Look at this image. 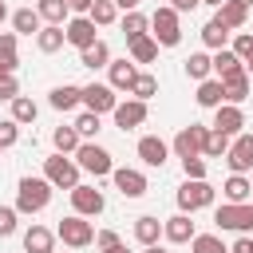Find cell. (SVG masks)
<instances>
[{
    "label": "cell",
    "mask_w": 253,
    "mask_h": 253,
    "mask_svg": "<svg viewBox=\"0 0 253 253\" xmlns=\"http://www.w3.org/2000/svg\"><path fill=\"white\" fill-rule=\"evenodd\" d=\"M12 28H16V36H40L43 20L36 8H20V12H12Z\"/></svg>",
    "instance_id": "27"
},
{
    "label": "cell",
    "mask_w": 253,
    "mask_h": 253,
    "mask_svg": "<svg viewBox=\"0 0 253 253\" xmlns=\"http://www.w3.org/2000/svg\"><path fill=\"white\" fill-rule=\"evenodd\" d=\"M229 146H233V138H229V134L210 130V134H206V150H202V158H225V154H229Z\"/></svg>",
    "instance_id": "37"
},
{
    "label": "cell",
    "mask_w": 253,
    "mask_h": 253,
    "mask_svg": "<svg viewBox=\"0 0 253 253\" xmlns=\"http://www.w3.org/2000/svg\"><path fill=\"white\" fill-rule=\"evenodd\" d=\"M126 47H130V59H134V63H154V59H158V40H154V36H138V40H130Z\"/></svg>",
    "instance_id": "30"
},
{
    "label": "cell",
    "mask_w": 253,
    "mask_h": 253,
    "mask_svg": "<svg viewBox=\"0 0 253 253\" xmlns=\"http://www.w3.org/2000/svg\"><path fill=\"white\" fill-rule=\"evenodd\" d=\"M245 71V63L229 51V47H221V51H213V75L225 83V79H233V75H241Z\"/></svg>",
    "instance_id": "23"
},
{
    "label": "cell",
    "mask_w": 253,
    "mask_h": 253,
    "mask_svg": "<svg viewBox=\"0 0 253 253\" xmlns=\"http://www.w3.org/2000/svg\"><path fill=\"white\" fill-rule=\"evenodd\" d=\"M24 249L28 253H55V233L47 225H32L24 233Z\"/></svg>",
    "instance_id": "21"
},
{
    "label": "cell",
    "mask_w": 253,
    "mask_h": 253,
    "mask_svg": "<svg viewBox=\"0 0 253 253\" xmlns=\"http://www.w3.org/2000/svg\"><path fill=\"white\" fill-rule=\"evenodd\" d=\"M63 32H67V43L71 47H79V51H87V47H95L99 43V28H95V20L91 16H71L67 24H63Z\"/></svg>",
    "instance_id": "10"
},
{
    "label": "cell",
    "mask_w": 253,
    "mask_h": 253,
    "mask_svg": "<svg viewBox=\"0 0 253 253\" xmlns=\"http://www.w3.org/2000/svg\"><path fill=\"white\" fill-rule=\"evenodd\" d=\"M4 20H8V8H4V0H0V24H4Z\"/></svg>",
    "instance_id": "55"
},
{
    "label": "cell",
    "mask_w": 253,
    "mask_h": 253,
    "mask_svg": "<svg viewBox=\"0 0 253 253\" xmlns=\"http://www.w3.org/2000/svg\"><path fill=\"white\" fill-rule=\"evenodd\" d=\"M43 178L55 190H75L79 186V162L67 154H51V158H43Z\"/></svg>",
    "instance_id": "3"
},
{
    "label": "cell",
    "mask_w": 253,
    "mask_h": 253,
    "mask_svg": "<svg viewBox=\"0 0 253 253\" xmlns=\"http://www.w3.org/2000/svg\"><path fill=\"white\" fill-rule=\"evenodd\" d=\"M229 51H233L241 63H249V59H253V32H237L233 43H229Z\"/></svg>",
    "instance_id": "42"
},
{
    "label": "cell",
    "mask_w": 253,
    "mask_h": 253,
    "mask_svg": "<svg viewBox=\"0 0 253 253\" xmlns=\"http://www.w3.org/2000/svg\"><path fill=\"white\" fill-rule=\"evenodd\" d=\"M154 91H158V79H154L150 71H138V79H134V87H130V95L146 103V99H154Z\"/></svg>",
    "instance_id": "40"
},
{
    "label": "cell",
    "mask_w": 253,
    "mask_h": 253,
    "mask_svg": "<svg viewBox=\"0 0 253 253\" xmlns=\"http://www.w3.org/2000/svg\"><path fill=\"white\" fill-rule=\"evenodd\" d=\"M55 237H59L67 249H87V245L95 241V225H91L87 217L71 213V217H63V221L55 225Z\"/></svg>",
    "instance_id": "5"
},
{
    "label": "cell",
    "mask_w": 253,
    "mask_h": 253,
    "mask_svg": "<svg viewBox=\"0 0 253 253\" xmlns=\"http://www.w3.org/2000/svg\"><path fill=\"white\" fill-rule=\"evenodd\" d=\"M87 16L95 20V28H107V24H115V16H119V8H115V0H95Z\"/></svg>",
    "instance_id": "39"
},
{
    "label": "cell",
    "mask_w": 253,
    "mask_h": 253,
    "mask_svg": "<svg viewBox=\"0 0 253 253\" xmlns=\"http://www.w3.org/2000/svg\"><path fill=\"white\" fill-rule=\"evenodd\" d=\"M225 162H229V170H233V174L253 170V134H237V138H233V146H229V154H225Z\"/></svg>",
    "instance_id": "16"
},
{
    "label": "cell",
    "mask_w": 253,
    "mask_h": 253,
    "mask_svg": "<svg viewBox=\"0 0 253 253\" xmlns=\"http://www.w3.org/2000/svg\"><path fill=\"white\" fill-rule=\"evenodd\" d=\"M20 95V83H16V75H8V71H0V99H16Z\"/></svg>",
    "instance_id": "46"
},
{
    "label": "cell",
    "mask_w": 253,
    "mask_h": 253,
    "mask_svg": "<svg viewBox=\"0 0 253 253\" xmlns=\"http://www.w3.org/2000/svg\"><path fill=\"white\" fill-rule=\"evenodd\" d=\"M75 162H79V170H87V174H95V178H107V174H115L111 150H103L99 142H83V146L75 150Z\"/></svg>",
    "instance_id": "7"
},
{
    "label": "cell",
    "mask_w": 253,
    "mask_h": 253,
    "mask_svg": "<svg viewBox=\"0 0 253 253\" xmlns=\"http://www.w3.org/2000/svg\"><path fill=\"white\" fill-rule=\"evenodd\" d=\"M213 16H217V20L233 32V28H245V20H249V4H245V0H225Z\"/></svg>",
    "instance_id": "20"
},
{
    "label": "cell",
    "mask_w": 253,
    "mask_h": 253,
    "mask_svg": "<svg viewBox=\"0 0 253 253\" xmlns=\"http://www.w3.org/2000/svg\"><path fill=\"white\" fill-rule=\"evenodd\" d=\"M115 8H123V12H134V8H138V0H115Z\"/></svg>",
    "instance_id": "52"
},
{
    "label": "cell",
    "mask_w": 253,
    "mask_h": 253,
    "mask_svg": "<svg viewBox=\"0 0 253 253\" xmlns=\"http://www.w3.org/2000/svg\"><path fill=\"white\" fill-rule=\"evenodd\" d=\"M146 28H150V16H142L138 8L123 16V36H126V43H130V40H138V36H150Z\"/></svg>",
    "instance_id": "34"
},
{
    "label": "cell",
    "mask_w": 253,
    "mask_h": 253,
    "mask_svg": "<svg viewBox=\"0 0 253 253\" xmlns=\"http://www.w3.org/2000/svg\"><path fill=\"white\" fill-rule=\"evenodd\" d=\"M241 126H245V115H241V107H233V103H221V107L213 111V123H210V130H221V134L237 138V134H241Z\"/></svg>",
    "instance_id": "13"
},
{
    "label": "cell",
    "mask_w": 253,
    "mask_h": 253,
    "mask_svg": "<svg viewBox=\"0 0 253 253\" xmlns=\"http://www.w3.org/2000/svg\"><path fill=\"white\" fill-rule=\"evenodd\" d=\"M213 198H217V190L206 182V178H186L182 186H178V210L182 213H198V210H206V206H213Z\"/></svg>",
    "instance_id": "2"
},
{
    "label": "cell",
    "mask_w": 253,
    "mask_h": 253,
    "mask_svg": "<svg viewBox=\"0 0 253 253\" xmlns=\"http://www.w3.org/2000/svg\"><path fill=\"white\" fill-rule=\"evenodd\" d=\"M229 253H253V237H249V233H241V237L229 245Z\"/></svg>",
    "instance_id": "49"
},
{
    "label": "cell",
    "mask_w": 253,
    "mask_h": 253,
    "mask_svg": "<svg viewBox=\"0 0 253 253\" xmlns=\"http://www.w3.org/2000/svg\"><path fill=\"white\" fill-rule=\"evenodd\" d=\"M190 249H194V253H229V249H225L213 233H198V237L190 241Z\"/></svg>",
    "instance_id": "43"
},
{
    "label": "cell",
    "mask_w": 253,
    "mask_h": 253,
    "mask_svg": "<svg viewBox=\"0 0 253 253\" xmlns=\"http://www.w3.org/2000/svg\"><path fill=\"white\" fill-rule=\"evenodd\" d=\"M71 210H75L79 217H99V213L107 210V198H103V190L79 182V186L71 190Z\"/></svg>",
    "instance_id": "9"
},
{
    "label": "cell",
    "mask_w": 253,
    "mask_h": 253,
    "mask_svg": "<svg viewBox=\"0 0 253 253\" xmlns=\"http://www.w3.org/2000/svg\"><path fill=\"white\" fill-rule=\"evenodd\" d=\"M166 154H170V146H166L158 134H142V138H138V158H142L146 166H158V170H162V166H166Z\"/></svg>",
    "instance_id": "17"
},
{
    "label": "cell",
    "mask_w": 253,
    "mask_h": 253,
    "mask_svg": "<svg viewBox=\"0 0 253 253\" xmlns=\"http://www.w3.org/2000/svg\"><path fill=\"white\" fill-rule=\"evenodd\" d=\"M51 146H55V154H75L83 146V138H79L75 126H55L51 130Z\"/></svg>",
    "instance_id": "28"
},
{
    "label": "cell",
    "mask_w": 253,
    "mask_h": 253,
    "mask_svg": "<svg viewBox=\"0 0 253 253\" xmlns=\"http://www.w3.org/2000/svg\"><path fill=\"white\" fill-rule=\"evenodd\" d=\"M47 103H51L55 111H75V107L83 103V87H75V83H63V87H55V91L47 95Z\"/></svg>",
    "instance_id": "24"
},
{
    "label": "cell",
    "mask_w": 253,
    "mask_h": 253,
    "mask_svg": "<svg viewBox=\"0 0 253 253\" xmlns=\"http://www.w3.org/2000/svg\"><path fill=\"white\" fill-rule=\"evenodd\" d=\"M221 194H225V202H233V206L253 202V182H249L245 174H229V178H225V186H221Z\"/></svg>",
    "instance_id": "19"
},
{
    "label": "cell",
    "mask_w": 253,
    "mask_h": 253,
    "mask_svg": "<svg viewBox=\"0 0 253 253\" xmlns=\"http://www.w3.org/2000/svg\"><path fill=\"white\" fill-rule=\"evenodd\" d=\"M186 75H190V79H198V83H206V79L213 75V55H206V51H194V55L186 59Z\"/></svg>",
    "instance_id": "31"
},
{
    "label": "cell",
    "mask_w": 253,
    "mask_h": 253,
    "mask_svg": "<svg viewBox=\"0 0 253 253\" xmlns=\"http://www.w3.org/2000/svg\"><path fill=\"white\" fill-rule=\"evenodd\" d=\"M206 134H210V126H202V123L182 126V130L174 134V154H178V158H202V150H206Z\"/></svg>",
    "instance_id": "8"
},
{
    "label": "cell",
    "mask_w": 253,
    "mask_h": 253,
    "mask_svg": "<svg viewBox=\"0 0 253 253\" xmlns=\"http://www.w3.org/2000/svg\"><path fill=\"white\" fill-rule=\"evenodd\" d=\"M95 245L99 249H111V245H119V233L115 229H103V233H95Z\"/></svg>",
    "instance_id": "48"
},
{
    "label": "cell",
    "mask_w": 253,
    "mask_h": 253,
    "mask_svg": "<svg viewBox=\"0 0 253 253\" xmlns=\"http://www.w3.org/2000/svg\"><path fill=\"white\" fill-rule=\"evenodd\" d=\"M83 107H87L91 115H107V111L119 107V95H115L111 83H87V87H83Z\"/></svg>",
    "instance_id": "11"
},
{
    "label": "cell",
    "mask_w": 253,
    "mask_h": 253,
    "mask_svg": "<svg viewBox=\"0 0 253 253\" xmlns=\"http://www.w3.org/2000/svg\"><path fill=\"white\" fill-rule=\"evenodd\" d=\"M107 71H111V87H115V91H130L134 79H138L134 59H115V63H107Z\"/></svg>",
    "instance_id": "18"
},
{
    "label": "cell",
    "mask_w": 253,
    "mask_h": 253,
    "mask_svg": "<svg viewBox=\"0 0 253 253\" xmlns=\"http://www.w3.org/2000/svg\"><path fill=\"white\" fill-rule=\"evenodd\" d=\"M162 237L170 241V245H186V241H194L198 233H194V221H190V213H174V217H166L162 221Z\"/></svg>",
    "instance_id": "15"
},
{
    "label": "cell",
    "mask_w": 253,
    "mask_h": 253,
    "mask_svg": "<svg viewBox=\"0 0 253 253\" xmlns=\"http://www.w3.org/2000/svg\"><path fill=\"white\" fill-rule=\"evenodd\" d=\"M245 75H253V59H249V63H245Z\"/></svg>",
    "instance_id": "57"
},
{
    "label": "cell",
    "mask_w": 253,
    "mask_h": 253,
    "mask_svg": "<svg viewBox=\"0 0 253 253\" xmlns=\"http://www.w3.org/2000/svg\"><path fill=\"white\" fill-rule=\"evenodd\" d=\"M63 43H67V32H63L59 24H43V28H40V36H36V47H40L43 55H55Z\"/></svg>",
    "instance_id": "22"
},
{
    "label": "cell",
    "mask_w": 253,
    "mask_h": 253,
    "mask_svg": "<svg viewBox=\"0 0 253 253\" xmlns=\"http://www.w3.org/2000/svg\"><path fill=\"white\" fill-rule=\"evenodd\" d=\"M36 12H40V20H43V24H59V28H63V20H67V12H71V8H67V0H40V4H36Z\"/></svg>",
    "instance_id": "32"
},
{
    "label": "cell",
    "mask_w": 253,
    "mask_h": 253,
    "mask_svg": "<svg viewBox=\"0 0 253 253\" xmlns=\"http://www.w3.org/2000/svg\"><path fill=\"white\" fill-rule=\"evenodd\" d=\"M198 4H202V0H170V8H174V12H194Z\"/></svg>",
    "instance_id": "51"
},
{
    "label": "cell",
    "mask_w": 253,
    "mask_h": 253,
    "mask_svg": "<svg viewBox=\"0 0 253 253\" xmlns=\"http://www.w3.org/2000/svg\"><path fill=\"white\" fill-rule=\"evenodd\" d=\"M36 115H40V107H36L28 95H16V99H12V123L24 126V123H36Z\"/></svg>",
    "instance_id": "38"
},
{
    "label": "cell",
    "mask_w": 253,
    "mask_h": 253,
    "mask_svg": "<svg viewBox=\"0 0 253 253\" xmlns=\"http://www.w3.org/2000/svg\"><path fill=\"white\" fill-rule=\"evenodd\" d=\"M182 170H186V178H206V158H182Z\"/></svg>",
    "instance_id": "47"
},
{
    "label": "cell",
    "mask_w": 253,
    "mask_h": 253,
    "mask_svg": "<svg viewBox=\"0 0 253 253\" xmlns=\"http://www.w3.org/2000/svg\"><path fill=\"white\" fill-rule=\"evenodd\" d=\"M51 182L47 178H20V190H16V210L20 213H40V210H47V202H51Z\"/></svg>",
    "instance_id": "1"
},
{
    "label": "cell",
    "mask_w": 253,
    "mask_h": 253,
    "mask_svg": "<svg viewBox=\"0 0 253 253\" xmlns=\"http://www.w3.org/2000/svg\"><path fill=\"white\" fill-rule=\"evenodd\" d=\"M134 237H138V245H158V237H162V221H158L154 213L134 217Z\"/></svg>",
    "instance_id": "26"
},
{
    "label": "cell",
    "mask_w": 253,
    "mask_h": 253,
    "mask_svg": "<svg viewBox=\"0 0 253 253\" xmlns=\"http://www.w3.org/2000/svg\"><path fill=\"white\" fill-rule=\"evenodd\" d=\"M150 36L158 40V47H174L178 40H182V24H178V12L170 8V4H162V8H154V16H150Z\"/></svg>",
    "instance_id": "6"
},
{
    "label": "cell",
    "mask_w": 253,
    "mask_h": 253,
    "mask_svg": "<svg viewBox=\"0 0 253 253\" xmlns=\"http://www.w3.org/2000/svg\"><path fill=\"white\" fill-rule=\"evenodd\" d=\"M79 63H83V67H91V71H99V67H107V63H111V47H107V43L99 40L95 47L79 51Z\"/></svg>",
    "instance_id": "36"
},
{
    "label": "cell",
    "mask_w": 253,
    "mask_h": 253,
    "mask_svg": "<svg viewBox=\"0 0 253 253\" xmlns=\"http://www.w3.org/2000/svg\"><path fill=\"white\" fill-rule=\"evenodd\" d=\"M16 217H20L16 206H0V237H12L16 233Z\"/></svg>",
    "instance_id": "44"
},
{
    "label": "cell",
    "mask_w": 253,
    "mask_h": 253,
    "mask_svg": "<svg viewBox=\"0 0 253 253\" xmlns=\"http://www.w3.org/2000/svg\"><path fill=\"white\" fill-rule=\"evenodd\" d=\"M16 138H20V123H12V119H4V123H0V150H8V146H16Z\"/></svg>",
    "instance_id": "45"
},
{
    "label": "cell",
    "mask_w": 253,
    "mask_h": 253,
    "mask_svg": "<svg viewBox=\"0 0 253 253\" xmlns=\"http://www.w3.org/2000/svg\"><path fill=\"white\" fill-rule=\"evenodd\" d=\"M115 190L123 194V198H142L146 194V174L142 170H134V166H115Z\"/></svg>",
    "instance_id": "12"
},
{
    "label": "cell",
    "mask_w": 253,
    "mask_h": 253,
    "mask_svg": "<svg viewBox=\"0 0 253 253\" xmlns=\"http://www.w3.org/2000/svg\"><path fill=\"white\" fill-rule=\"evenodd\" d=\"M103 253H126V245L119 241V245H111V249H103Z\"/></svg>",
    "instance_id": "53"
},
{
    "label": "cell",
    "mask_w": 253,
    "mask_h": 253,
    "mask_svg": "<svg viewBox=\"0 0 253 253\" xmlns=\"http://www.w3.org/2000/svg\"><path fill=\"white\" fill-rule=\"evenodd\" d=\"M221 87H225V103H233V107H241V103L249 99V75H245V71L233 75V79H225Z\"/></svg>",
    "instance_id": "35"
},
{
    "label": "cell",
    "mask_w": 253,
    "mask_h": 253,
    "mask_svg": "<svg viewBox=\"0 0 253 253\" xmlns=\"http://www.w3.org/2000/svg\"><path fill=\"white\" fill-rule=\"evenodd\" d=\"M111 115H115V126L134 130V126H142V123H146V115H150V111H146V103H142V99H126V103H119Z\"/></svg>",
    "instance_id": "14"
},
{
    "label": "cell",
    "mask_w": 253,
    "mask_h": 253,
    "mask_svg": "<svg viewBox=\"0 0 253 253\" xmlns=\"http://www.w3.org/2000/svg\"><path fill=\"white\" fill-rule=\"evenodd\" d=\"M198 107H210V111H217L221 103H225V87H221V79H206V83H198Z\"/></svg>",
    "instance_id": "25"
},
{
    "label": "cell",
    "mask_w": 253,
    "mask_h": 253,
    "mask_svg": "<svg viewBox=\"0 0 253 253\" xmlns=\"http://www.w3.org/2000/svg\"><path fill=\"white\" fill-rule=\"evenodd\" d=\"M91 4H95V0H67V8H71L75 16H87V12H91Z\"/></svg>",
    "instance_id": "50"
},
{
    "label": "cell",
    "mask_w": 253,
    "mask_h": 253,
    "mask_svg": "<svg viewBox=\"0 0 253 253\" xmlns=\"http://www.w3.org/2000/svg\"><path fill=\"white\" fill-rule=\"evenodd\" d=\"M202 43L206 47H213V51H221L225 43H229V28L213 16V20H206V28H202Z\"/></svg>",
    "instance_id": "29"
},
{
    "label": "cell",
    "mask_w": 253,
    "mask_h": 253,
    "mask_svg": "<svg viewBox=\"0 0 253 253\" xmlns=\"http://www.w3.org/2000/svg\"><path fill=\"white\" fill-rule=\"evenodd\" d=\"M245 4H253V0H245Z\"/></svg>",
    "instance_id": "58"
},
{
    "label": "cell",
    "mask_w": 253,
    "mask_h": 253,
    "mask_svg": "<svg viewBox=\"0 0 253 253\" xmlns=\"http://www.w3.org/2000/svg\"><path fill=\"white\" fill-rule=\"evenodd\" d=\"M202 4H213V8H221V4H225V0H202Z\"/></svg>",
    "instance_id": "56"
},
{
    "label": "cell",
    "mask_w": 253,
    "mask_h": 253,
    "mask_svg": "<svg viewBox=\"0 0 253 253\" xmlns=\"http://www.w3.org/2000/svg\"><path fill=\"white\" fill-rule=\"evenodd\" d=\"M142 253H170V249H162V245H146Z\"/></svg>",
    "instance_id": "54"
},
{
    "label": "cell",
    "mask_w": 253,
    "mask_h": 253,
    "mask_svg": "<svg viewBox=\"0 0 253 253\" xmlns=\"http://www.w3.org/2000/svg\"><path fill=\"white\" fill-rule=\"evenodd\" d=\"M71 126L79 130V138H83V142H91V138L99 134V115H91V111H83V115H79V119H75Z\"/></svg>",
    "instance_id": "41"
},
{
    "label": "cell",
    "mask_w": 253,
    "mask_h": 253,
    "mask_svg": "<svg viewBox=\"0 0 253 253\" xmlns=\"http://www.w3.org/2000/svg\"><path fill=\"white\" fill-rule=\"evenodd\" d=\"M213 225L217 229H233V233H253V202H221L217 213H213Z\"/></svg>",
    "instance_id": "4"
},
{
    "label": "cell",
    "mask_w": 253,
    "mask_h": 253,
    "mask_svg": "<svg viewBox=\"0 0 253 253\" xmlns=\"http://www.w3.org/2000/svg\"><path fill=\"white\" fill-rule=\"evenodd\" d=\"M20 59H16V32H0V71L16 75Z\"/></svg>",
    "instance_id": "33"
}]
</instances>
